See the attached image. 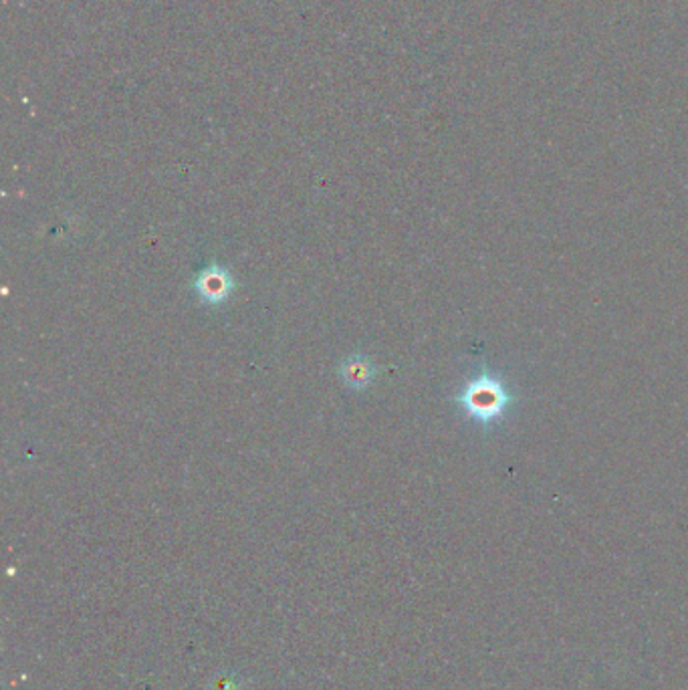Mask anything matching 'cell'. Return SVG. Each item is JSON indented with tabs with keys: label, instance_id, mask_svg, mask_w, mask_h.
Masks as SVG:
<instances>
[{
	"label": "cell",
	"instance_id": "cell-1",
	"mask_svg": "<svg viewBox=\"0 0 688 690\" xmlns=\"http://www.w3.org/2000/svg\"><path fill=\"white\" fill-rule=\"evenodd\" d=\"M454 402L463 408L469 419L479 422L483 429H491L499 420L505 419L509 408L517 402V397L511 392L503 378L485 368L461 388Z\"/></svg>",
	"mask_w": 688,
	"mask_h": 690
},
{
	"label": "cell",
	"instance_id": "cell-2",
	"mask_svg": "<svg viewBox=\"0 0 688 690\" xmlns=\"http://www.w3.org/2000/svg\"><path fill=\"white\" fill-rule=\"evenodd\" d=\"M193 289L204 306H225L226 301L235 293L237 281H235L233 272L228 271L226 267L213 262V265H206L203 271L194 277Z\"/></svg>",
	"mask_w": 688,
	"mask_h": 690
},
{
	"label": "cell",
	"instance_id": "cell-3",
	"mask_svg": "<svg viewBox=\"0 0 688 690\" xmlns=\"http://www.w3.org/2000/svg\"><path fill=\"white\" fill-rule=\"evenodd\" d=\"M378 375V368L372 358L363 353H353L339 363V378L351 390H366Z\"/></svg>",
	"mask_w": 688,
	"mask_h": 690
}]
</instances>
